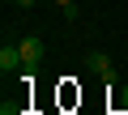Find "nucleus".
Segmentation results:
<instances>
[{
    "label": "nucleus",
    "mask_w": 128,
    "mask_h": 115,
    "mask_svg": "<svg viewBox=\"0 0 128 115\" xmlns=\"http://www.w3.org/2000/svg\"><path fill=\"white\" fill-rule=\"evenodd\" d=\"M17 4H22V9H34V0H17Z\"/></svg>",
    "instance_id": "nucleus-6"
},
{
    "label": "nucleus",
    "mask_w": 128,
    "mask_h": 115,
    "mask_svg": "<svg viewBox=\"0 0 128 115\" xmlns=\"http://www.w3.org/2000/svg\"><path fill=\"white\" fill-rule=\"evenodd\" d=\"M17 51H22V64H26V68H34V64L43 60V38H34V34H26V38L17 43Z\"/></svg>",
    "instance_id": "nucleus-1"
},
{
    "label": "nucleus",
    "mask_w": 128,
    "mask_h": 115,
    "mask_svg": "<svg viewBox=\"0 0 128 115\" xmlns=\"http://www.w3.org/2000/svg\"><path fill=\"white\" fill-rule=\"evenodd\" d=\"M86 68H90V73H98L102 81H115V68H111V60H107L102 51H90V55H86Z\"/></svg>",
    "instance_id": "nucleus-2"
},
{
    "label": "nucleus",
    "mask_w": 128,
    "mask_h": 115,
    "mask_svg": "<svg viewBox=\"0 0 128 115\" xmlns=\"http://www.w3.org/2000/svg\"><path fill=\"white\" fill-rule=\"evenodd\" d=\"M0 68H4V77H9V73H17V68H26V64H22V51L4 43V47H0Z\"/></svg>",
    "instance_id": "nucleus-3"
},
{
    "label": "nucleus",
    "mask_w": 128,
    "mask_h": 115,
    "mask_svg": "<svg viewBox=\"0 0 128 115\" xmlns=\"http://www.w3.org/2000/svg\"><path fill=\"white\" fill-rule=\"evenodd\" d=\"M26 115H38V111H26Z\"/></svg>",
    "instance_id": "nucleus-7"
},
{
    "label": "nucleus",
    "mask_w": 128,
    "mask_h": 115,
    "mask_svg": "<svg viewBox=\"0 0 128 115\" xmlns=\"http://www.w3.org/2000/svg\"><path fill=\"white\" fill-rule=\"evenodd\" d=\"M0 115H26V107H22V102H4V107H0Z\"/></svg>",
    "instance_id": "nucleus-4"
},
{
    "label": "nucleus",
    "mask_w": 128,
    "mask_h": 115,
    "mask_svg": "<svg viewBox=\"0 0 128 115\" xmlns=\"http://www.w3.org/2000/svg\"><path fill=\"white\" fill-rule=\"evenodd\" d=\"M56 4L64 9V17H77V4H73V0H56Z\"/></svg>",
    "instance_id": "nucleus-5"
}]
</instances>
